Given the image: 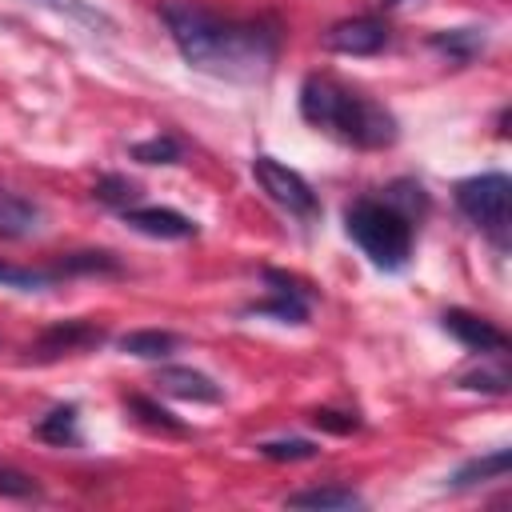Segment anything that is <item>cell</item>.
<instances>
[{"mask_svg": "<svg viewBox=\"0 0 512 512\" xmlns=\"http://www.w3.org/2000/svg\"><path fill=\"white\" fill-rule=\"evenodd\" d=\"M160 20L184 64L196 72L224 80H256L276 60V32L260 20H232L200 0H164Z\"/></svg>", "mask_w": 512, "mask_h": 512, "instance_id": "6da1fadb", "label": "cell"}, {"mask_svg": "<svg viewBox=\"0 0 512 512\" xmlns=\"http://www.w3.org/2000/svg\"><path fill=\"white\" fill-rule=\"evenodd\" d=\"M300 116L356 148H388L400 136L396 116L384 104L336 84L332 76H308L300 84Z\"/></svg>", "mask_w": 512, "mask_h": 512, "instance_id": "7a4b0ae2", "label": "cell"}, {"mask_svg": "<svg viewBox=\"0 0 512 512\" xmlns=\"http://www.w3.org/2000/svg\"><path fill=\"white\" fill-rule=\"evenodd\" d=\"M344 228L364 248V256L384 272H400L408 264V256H412V220L400 208H392L388 200H356V204H348Z\"/></svg>", "mask_w": 512, "mask_h": 512, "instance_id": "3957f363", "label": "cell"}, {"mask_svg": "<svg viewBox=\"0 0 512 512\" xmlns=\"http://www.w3.org/2000/svg\"><path fill=\"white\" fill-rule=\"evenodd\" d=\"M456 208L476 228H484L488 236H496V244H504L508 216H512V180L504 172L468 176V180L456 184Z\"/></svg>", "mask_w": 512, "mask_h": 512, "instance_id": "277c9868", "label": "cell"}, {"mask_svg": "<svg viewBox=\"0 0 512 512\" xmlns=\"http://www.w3.org/2000/svg\"><path fill=\"white\" fill-rule=\"evenodd\" d=\"M252 176H256V184L268 192V200H276V204L288 208L292 216H300V220L320 216V200H316L312 184H308L296 168L280 164L276 156H256V160H252Z\"/></svg>", "mask_w": 512, "mask_h": 512, "instance_id": "5b68a950", "label": "cell"}, {"mask_svg": "<svg viewBox=\"0 0 512 512\" xmlns=\"http://www.w3.org/2000/svg\"><path fill=\"white\" fill-rule=\"evenodd\" d=\"M104 344V328L92 324V320H60L52 328H44L36 336V344L28 348V360L36 364H52L60 356H76V352H88V348H100Z\"/></svg>", "mask_w": 512, "mask_h": 512, "instance_id": "8992f818", "label": "cell"}, {"mask_svg": "<svg viewBox=\"0 0 512 512\" xmlns=\"http://www.w3.org/2000/svg\"><path fill=\"white\" fill-rule=\"evenodd\" d=\"M324 44L332 52H344V56H372L388 44V24L376 16H352V20L332 24L324 32Z\"/></svg>", "mask_w": 512, "mask_h": 512, "instance_id": "52a82bcc", "label": "cell"}, {"mask_svg": "<svg viewBox=\"0 0 512 512\" xmlns=\"http://www.w3.org/2000/svg\"><path fill=\"white\" fill-rule=\"evenodd\" d=\"M440 324H444V332H452L464 348H472V352H480V356H500V352L508 348V336H504L492 320H484V316H476V312H468V308H448V312L440 316Z\"/></svg>", "mask_w": 512, "mask_h": 512, "instance_id": "ba28073f", "label": "cell"}, {"mask_svg": "<svg viewBox=\"0 0 512 512\" xmlns=\"http://www.w3.org/2000/svg\"><path fill=\"white\" fill-rule=\"evenodd\" d=\"M124 224L140 236L152 240H192L196 236V220H188L176 208H124Z\"/></svg>", "mask_w": 512, "mask_h": 512, "instance_id": "9c48e42d", "label": "cell"}, {"mask_svg": "<svg viewBox=\"0 0 512 512\" xmlns=\"http://www.w3.org/2000/svg\"><path fill=\"white\" fill-rule=\"evenodd\" d=\"M156 384H160V392H168L176 400H196V404H220V396H224L212 376H204L196 368H184V364L160 368L156 372Z\"/></svg>", "mask_w": 512, "mask_h": 512, "instance_id": "30bf717a", "label": "cell"}, {"mask_svg": "<svg viewBox=\"0 0 512 512\" xmlns=\"http://www.w3.org/2000/svg\"><path fill=\"white\" fill-rule=\"evenodd\" d=\"M44 228V212L40 204L24 200L20 192L12 188H0V236L4 240H28Z\"/></svg>", "mask_w": 512, "mask_h": 512, "instance_id": "8fae6325", "label": "cell"}, {"mask_svg": "<svg viewBox=\"0 0 512 512\" xmlns=\"http://www.w3.org/2000/svg\"><path fill=\"white\" fill-rule=\"evenodd\" d=\"M120 352L128 356H140V360H164L180 348V336L176 332H164V328H140V332H124L120 340Z\"/></svg>", "mask_w": 512, "mask_h": 512, "instance_id": "7c38bea8", "label": "cell"}, {"mask_svg": "<svg viewBox=\"0 0 512 512\" xmlns=\"http://www.w3.org/2000/svg\"><path fill=\"white\" fill-rule=\"evenodd\" d=\"M288 508H332V512H348V508H360L364 496L344 488V484H328V488H304V492H292L284 500Z\"/></svg>", "mask_w": 512, "mask_h": 512, "instance_id": "4fadbf2b", "label": "cell"}, {"mask_svg": "<svg viewBox=\"0 0 512 512\" xmlns=\"http://www.w3.org/2000/svg\"><path fill=\"white\" fill-rule=\"evenodd\" d=\"M76 420H80V408H76V404H56L48 416H40L36 436H40L44 444H56V448H64V444H80V428H76Z\"/></svg>", "mask_w": 512, "mask_h": 512, "instance_id": "5bb4252c", "label": "cell"}, {"mask_svg": "<svg viewBox=\"0 0 512 512\" xmlns=\"http://www.w3.org/2000/svg\"><path fill=\"white\" fill-rule=\"evenodd\" d=\"M512 468V452L508 448H496L480 460H468L464 468L452 472V488H472V484H484V480H500L504 472Z\"/></svg>", "mask_w": 512, "mask_h": 512, "instance_id": "9a60e30c", "label": "cell"}, {"mask_svg": "<svg viewBox=\"0 0 512 512\" xmlns=\"http://www.w3.org/2000/svg\"><path fill=\"white\" fill-rule=\"evenodd\" d=\"M428 44H432L436 52H444L448 60L468 64V60L484 48V32H480V28H444V32H436Z\"/></svg>", "mask_w": 512, "mask_h": 512, "instance_id": "2e32d148", "label": "cell"}, {"mask_svg": "<svg viewBox=\"0 0 512 512\" xmlns=\"http://www.w3.org/2000/svg\"><path fill=\"white\" fill-rule=\"evenodd\" d=\"M248 312H256V316H276L280 324H308V296H300V292H284V288H272V300L252 304Z\"/></svg>", "mask_w": 512, "mask_h": 512, "instance_id": "e0dca14e", "label": "cell"}, {"mask_svg": "<svg viewBox=\"0 0 512 512\" xmlns=\"http://www.w3.org/2000/svg\"><path fill=\"white\" fill-rule=\"evenodd\" d=\"M60 272H68V276H116L120 272V260L112 256V252H72V256H64L60 264H56V276Z\"/></svg>", "mask_w": 512, "mask_h": 512, "instance_id": "ac0fdd59", "label": "cell"}, {"mask_svg": "<svg viewBox=\"0 0 512 512\" xmlns=\"http://www.w3.org/2000/svg\"><path fill=\"white\" fill-rule=\"evenodd\" d=\"M56 280V272H40V268H16L8 260H0V288H16V292H40Z\"/></svg>", "mask_w": 512, "mask_h": 512, "instance_id": "d6986e66", "label": "cell"}, {"mask_svg": "<svg viewBox=\"0 0 512 512\" xmlns=\"http://www.w3.org/2000/svg\"><path fill=\"white\" fill-rule=\"evenodd\" d=\"M100 204H108V208H132V200L140 196V188L128 180V176H100L96 180V192H92Z\"/></svg>", "mask_w": 512, "mask_h": 512, "instance_id": "ffe728a7", "label": "cell"}, {"mask_svg": "<svg viewBox=\"0 0 512 512\" xmlns=\"http://www.w3.org/2000/svg\"><path fill=\"white\" fill-rule=\"evenodd\" d=\"M132 160H140V164H176L180 160V140L176 136L140 140V144H132Z\"/></svg>", "mask_w": 512, "mask_h": 512, "instance_id": "44dd1931", "label": "cell"}, {"mask_svg": "<svg viewBox=\"0 0 512 512\" xmlns=\"http://www.w3.org/2000/svg\"><path fill=\"white\" fill-rule=\"evenodd\" d=\"M128 408H132L136 420H144L148 428H160V432H184V424H180L168 408H160L156 400H148V396H128Z\"/></svg>", "mask_w": 512, "mask_h": 512, "instance_id": "7402d4cb", "label": "cell"}, {"mask_svg": "<svg viewBox=\"0 0 512 512\" xmlns=\"http://www.w3.org/2000/svg\"><path fill=\"white\" fill-rule=\"evenodd\" d=\"M460 388H468V392H508V372H504V364H496V368H476V372H464L460 376Z\"/></svg>", "mask_w": 512, "mask_h": 512, "instance_id": "603a6c76", "label": "cell"}, {"mask_svg": "<svg viewBox=\"0 0 512 512\" xmlns=\"http://www.w3.org/2000/svg\"><path fill=\"white\" fill-rule=\"evenodd\" d=\"M256 452L268 460H312L320 448L312 440H264Z\"/></svg>", "mask_w": 512, "mask_h": 512, "instance_id": "cb8c5ba5", "label": "cell"}, {"mask_svg": "<svg viewBox=\"0 0 512 512\" xmlns=\"http://www.w3.org/2000/svg\"><path fill=\"white\" fill-rule=\"evenodd\" d=\"M0 496H8V500H32V496H40V484L28 472H20V468H4L0 464Z\"/></svg>", "mask_w": 512, "mask_h": 512, "instance_id": "d4e9b609", "label": "cell"}, {"mask_svg": "<svg viewBox=\"0 0 512 512\" xmlns=\"http://www.w3.org/2000/svg\"><path fill=\"white\" fill-rule=\"evenodd\" d=\"M312 424L324 428V432H336V436H348V432L360 428V420L352 412H336V408H316L312 412Z\"/></svg>", "mask_w": 512, "mask_h": 512, "instance_id": "484cf974", "label": "cell"}, {"mask_svg": "<svg viewBox=\"0 0 512 512\" xmlns=\"http://www.w3.org/2000/svg\"><path fill=\"white\" fill-rule=\"evenodd\" d=\"M44 4H52V8H68L76 20H84V24H92V28H112V20L104 16V12H96V8H88V4H80V0H44Z\"/></svg>", "mask_w": 512, "mask_h": 512, "instance_id": "4316f807", "label": "cell"}, {"mask_svg": "<svg viewBox=\"0 0 512 512\" xmlns=\"http://www.w3.org/2000/svg\"><path fill=\"white\" fill-rule=\"evenodd\" d=\"M384 4H400V0H384Z\"/></svg>", "mask_w": 512, "mask_h": 512, "instance_id": "83f0119b", "label": "cell"}]
</instances>
